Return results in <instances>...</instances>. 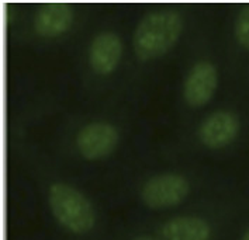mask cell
Masks as SVG:
<instances>
[{
    "mask_svg": "<svg viewBox=\"0 0 249 240\" xmlns=\"http://www.w3.org/2000/svg\"><path fill=\"white\" fill-rule=\"evenodd\" d=\"M183 30L180 13L163 9L146 13L132 35L134 52L141 61L155 59L168 52L179 40Z\"/></svg>",
    "mask_w": 249,
    "mask_h": 240,
    "instance_id": "obj_1",
    "label": "cell"
},
{
    "mask_svg": "<svg viewBox=\"0 0 249 240\" xmlns=\"http://www.w3.org/2000/svg\"><path fill=\"white\" fill-rule=\"evenodd\" d=\"M48 204L58 224L72 233H88L96 224V212L90 200L71 184L59 181L51 184Z\"/></svg>",
    "mask_w": 249,
    "mask_h": 240,
    "instance_id": "obj_2",
    "label": "cell"
},
{
    "mask_svg": "<svg viewBox=\"0 0 249 240\" xmlns=\"http://www.w3.org/2000/svg\"><path fill=\"white\" fill-rule=\"evenodd\" d=\"M190 191L189 180L178 173H162L152 176L141 188V200L146 207L160 209L171 208L187 197Z\"/></svg>",
    "mask_w": 249,
    "mask_h": 240,
    "instance_id": "obj_3",
    "label": "cell"
},
{
    "mask_svg": "<svg viewBox=\"0 0 249 240\" xmlns=\"http://www.w3.org/2000/svg\"><path fill=\"white\" fill-rule=\"evenodd\" d=\"M117 128L105 121L83 125L76 135L79 153L88 160H99L108 156L118 144Z\"/></svg>",
    "mask_w": 249,
    "mask_h": 240,
    "instance_id": "obj_4",
    "label": "cell"
},
{
    "mask_svg": "<svg viewBox=\"0 0 249 240\" xmlns=\"http://www.w3.org/2000/svg\"><path fill=\"white\" fill-rule=\"evenodd\" d=\"M218 72L210 61H198L190 67L183 81L184 101L192 107L206 106L217 90Z\"/></svg>",
    "mask_w": 249,
    "mask_h": 240,
    "instance_id": "obj_5",
    "label": "cell"
},
{
    "mask_svg": "<svg viewBox=\"0 0 249 240\" xmlns=\"http://www.w3.org/2000/svg\"><path fill=\"white\" fill-rule=\"evenodd\" d=\"M241 122L235 112L230 110H217L209 114L198 127V139L210 149L230 145L239 132Z\"/></svg>",
    "mask_w": 249,
    "mask_h": 240,
    "instance_id": "obj_6",
    "label": "cell"
},
{
    "mask_svg": "<svg viewBox=\"0 0 249 240\" xmlns=\"http://www.w3.org/2000/svg\"><path fill=\"white\" fill-rule=\"evenodd\" d=\"M123 41L114 31H102L94 35L89 47V64L99 75L111 73L121 59Z\"/></svg>",
    "mask_w": 249,
    "mask_h": 240,
    "instance_id": "obj_7",
    "label": "cell"
},
{
    "mask_svg": "<svg viewBox=\"0 0 249 240\" xmlns=\"http://www.w3.org/2000/svg\"><path fill=\"white\" fill-rule=\"evenodd\" d=\"M73 23V9L65 1H51L41 4L34 16V30L36 32L53 38L64 34Z\"/></svg>",
    "mask_w": 249,
    "mask_h": 240,
    "instance_id": "obj_8",
    "label": "cell"
},
{
    "mask_svg": "<svg viewBox=\"0 0 249 240\" xmlns=\"http://www.w3.org/2000/svg\"><path fill=\"white\" fill-rule=\"evenodd\" d=\"M162 240H210V224L196 215H182L168 219L160 227Z\"/></svg>",
    "mask_w": 249,
    "mask_h": 240,
    "instance_id": "obj_9",
    "label": "cell"
},
{
    "mask_svg": "<svg viewBox=\"0 0 249 240\" xmlns=\"http://www.w3.org/2000/svg\"><path fill=\"white\" fill-rule=\"evenodd\" d=\"M234 32L238 44L249 49V4L242 6L236 14Z\"/></svg>",
    "mask_w": 249,
    "mask_h": 240,
    "instance_id": "obj_10",
    "label": "cell"
},
{
    "mask_svg": "<svg viewBox=\"0 0 249 240\" xmlns=\"http://www.w3.org/2000/svg\"><path fill=\"white\" fill-rule=\"evenodd\" d=\"M132 240H162V239H158V238H154V236H148V235H141V236L134 238Z\"/></svg>",
    "mask_w": 249,
    "mask_h": 240,
    "instance_id": "obj_11",
    "label": "cell"
},
{
    "mask_svg": "<svg viewBox=\"0 0 249 240\" xmlns=\"http://www.w3.org/2000/svg\"><path fill=\"white\" fill-rule=\"evenodd\" d=\"M241 240H249V227L244 232V235L241 236Z\"/></svg>",
    "mask_w": 249,
    "mask_h": 240,
    "instance_id": "obj_12",
    "label": "cell"
}]
</instances>
